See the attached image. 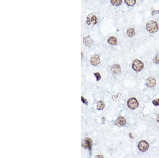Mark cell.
Masks as SVG:
<instances>
[{"label": "cell", "instance_id": "obj_1", "mask_svg": "<svg viewBox=\"0 0 159 158\" xmlns=\"http://www.w3.org/2000/svg\"><path fill=\"white\" fill-rule=\"evenodd\" d=\"M146 29L151 34L155 33L158 30V25L155 20L149 21L146 25Z\"/></svg>", "mask_w": 159, "mask_h": 158}, {"label": "cell", "instance_id": "obj_2", "mask_svg": "<svg viewBox=\"0 0 159 158\" xmlns=\"http://www.w3.org/2000/svg\"><path fill=\"white\" fill-rule=\"evenodd\" d=\"M132 68L136 72L141 71L144 68V63L140 60L136 59L132 63Z\"/></svg>", "mask_w": 159, "mask_h": 158}, {"label": "cell", "instance_id": "obj_3", "mask_svg": "<svg viewBox=\"0 0 159 158\" xmlns=\"http://www.w3.org/2000/svg\"><path fill=\"white\" fill-rule=\"evenodd\" d=\"M127 106L128 108L131 110H135L139 106V103L137 100L135 98H130L127 101Z\"/></svg>", "mask_w": 159, "mask_h": 158}, {"label": "cell", "instance_id": "obj_4", "mask_svg": "<svg viewBox=\"0 0 159 158\" xmlns=\"http://www.w3.org/2000/svg\"><path fill=\"white\" fill-rule=\"evenodd\" d=\"M138 149L142 152H147L149 148V144L147 141L145 140H142L139 142L138 145Z\"/></svg>", "mask_w": 159, "mask_h": 158}, {"label": "cell", "instance_id": "obj_5", "mask_svg": "<svg viewBox=\"0 0 159 158\" xmlns=\"http://www.w3.org/2000/svg\"><path fill=\"white\" fill-rule=\"evenodd\" d=\"M97 22V18L95 15L91 14L88 15L87 19V23L88 25L91 26H94L96 25Z\"/></svg>", "mask_w": 159, "mask_h": 158}, {"label": "cell", "instance_id": "obj_6", "mask_svg": "<svg viewBox=\"0 0 159 158\" xmlns=\"http://www.w3.org/2000/svg\"><path fill=\"white\" fill-rule=\"evenodd\" d=\"M82 146L84 149L91 150L92 146V139L88 137L84 138L82 142Z\"/></svg>", "mask_w": 159, "mask_h": 158}, {"label": "cell", "instance_id": "obj_7", "mask_svg": "<svg viewBox=\"0 0 159 158\" xmlns=\"http://www.w3.org/2000/svg\"><path fill=\"white\" fill-rule=\"evenodd\" d=\"M115 124L119 127H124L126 124V120L124 117L120 116H119L115 120Z\"/></svg>", "mask_w": 159, "mask_h": 158}, {"label": "cell", "instance_id": "obj_8", "mask_svg": "<svg viewBox=\"0 0 159 158\" xmlns=\"http://www.w3.org/2000/svg\"><path fill=\"white\" fill-rule=\"evenodd\" d=\"M156 84V79L153 77H149L146 80L145 85L148 87L153 88L155 86Z\"/></svg>", "mask_w": 159, "mask_h": 158}, {"label": "cell", "instance_id": "obj_9", "mask_svg": "<svg viewBox=\"0 0 159 158\" xmlns=\"http://www.w3.org/2000/svg\"><path fill=\"white\" fill-rule=\"evenodd\" d=\"M90 62L92 65L97 66V65H99L101 62L100 56L98 54H95L92 56L90 58Z\"/></svg>", "mask_w": 159, "mask_h": 158}, {"label": "cell", "instance_id": "obj_10", "mask_svg": "<svg viewBox=\"0 0 159 158\" xmlns=\"http://www.w3.org/2000/svg\"><path fill=\"white\" fill-rule=\"evenodd\" d=\"M111 71L114 74H118L121 72V67L118 64H114L111 66Z\"/></svg>", "mask_w": 159, "mask_h": 158}, {"label": "cell", "instance_id": "obj_11", "mask_svg": "<svg viewBox=\"0 0 159 158\" xmlns=\"http://www.w3.org/2000/svg\"><path fill=\"white\" fill-rule=\"evenodd\" d=\"M83 43L84 44V45L87 46H88V47L91 46V45L93 43L92 39L91 38V37L89 36L85 37L83 38Z\"/></svg>", "mask_w": 159, "mask_h": 158}, {"label": "cell", "instance_id": "obj_12", "mask_svg": "<svg viewBox=\"0 0 159 158\" xmlns=\"http://www.w3.org/2000/svg\"><path fill=\"white\" fill-rule=\"evenodd\" d=\"M107 41H108V43L111 45H116L117 44V38L114 36H111V37H109Z\"/></svg>", "mask_w": 159, "mask_h": 158}, {"label": "cell", "instance_id": "obj_13", "mask_svg": "<svg viewBox=\"0 0 159 158\" xmlns=\"http://www.w3.org/2000/svg\"><path fill=\"white\" fill-rule=\"evenodd\" d=\"M135 31L134 28H130L127 31V35L129 37H132L135 35Z\"/></svg>", "mask_w": 159, "mask_h": 158}, {"label": "cell", "instance_id": "obj_14", "mask_svg": "<svg viewBox=\"0 0 159 158\" xmlns=\"http://www.w3.org/2000/svg\"><path fill=\"white\" fill-rule=\"evenodd\" d=\"M110 2L113 6L118 7L122 4L123 1L122 0H110Z\"/></svg>", "mask_w": 159, "mask_h": 158}, {"label": "cell", "instance_id": "obj_15", "mask_svg": "<svg viewBox=\"0 0 159 158\" xmlns=\"http://www.w3.org/2000/svg\"><path fill=\"white\" fill-rule=\"evenodd\" d=\"M125 3L129 7L134 6L136 2V0H124Z\"/></svg>", "mask_w": 159, "mask_h": 158}, {"label": "cell", "instance_id": "obj_16", "mask_svg": "<svg viewBox=\"0 0 159 158\" xmlns=\"http://www.w3.org/2000/svg\"><path fill=\"white\" fill-rule=\"evenodd\" d=\"M104 103L102 101H99L97 102V109L99 110H102L104 108Z\"/></svg>", "mask_w": 159, "mask_h": 158}, {"label": "cell", "instance_id": "obj_17", "mask_svg": "<svg viewBox=\"0 0 159 158\" xmlns=\"http://www.w3.org/2000/svg\"><path fill=\"white\" fill-rule=\"evenodd\" d=\"M153 62L156 64H159V55H156L155 56L153 59Z\"/></svg>", "mask_w": 159, "mask_h": 158}, {"label": "cell", "instance_id": "obj_18", "mask_svg": "<svg viewBox=\"0 0 159 158\" xmlns=\"http://www.w3.org/2000/svg\"><path fill=\"white\" fill-rule=\"evenodd\" d=\"M94 75L95 76V77L96 78V81L97 82L101 80V75L98 72H96L95 73H94Z\"/></svg>", "mask_w": 159, "mask_h": 158}, {"label": "cell", "instance_id": "obj_19", "mask_svg": "<svg viewBox=\"0 0 159 158\" xmlns=\"http://www.w3.org/2000/svg\"><path fill=\"white\" fill-rule=\"evenodd\" d=\"M152 103L155 107L159 106V99L153 100L152 101Z\"/></svg>", "mask_w": 159, "mask_h": 158}, {"label": "cell", "instance_id": "obj_20", "mask_svg": "<svg viewBox=\"0 0 159 158\" xmlns=\"http://www.w3.org/2000/svg\"><path fill=\"white\" fill-rule=\"evenodd\" d=\"M158 14H159V10H153L151 12V14L152 16H155Z\"/></svg>", "mask_w": 159, "mask_h": 158}, {"label": "cell", "instance_id": "obj_21", "mask_svg": "<svg viewBox=\"0 0 159 158\" xmlns=\"http://www.w3.org/2000/svg\"><path fill=\"white\" fill-rule=\"evenodd\" d=\"M81 100H82V102L84 103V104H85V105H88V101L84 98H83V96H82L81 97Z\"/></svg>", "mask_w": 159, "mask_h": 158}, {"label": "cell", "instance_id": "obj_22", "mask_svg": "<svg viewBox=\"0 0 159 158\" xmlns=\"http://www.w3.org/2000/svg\"><path fill=\"white\" fill-rule=\"evenodd\" d=\"M129 136L130 137V138H134V136H133V135H132V134L131 133H129Z\"/></svg>", "mask_w": 159, "mask_h": 158}, {"label": "cell", "instance_id": "obj_23", "mask_svg": "<svg viewBox=\"0 0 159 158\" xmlns=\"http://www.w3.org/2000/svg\"><path fill=\"white\" fill-rule=\"evenodd\" d=\"M156 121L159 124V114H158L156 117Z\"/></svg>", "mask_w": 159, "mask_h": 158}, {"label": "cell", "instance_id": "obj_24", "mask_svg": "<svg viewBox=\"0 0 159 158\" xmlns=\"http://www.w3.org/2000/svg\"><path fill=\"white\" fill-rule=\"evenodd\" d=\"M103 157V155H97L96 156V157Z\"/></svg>", "mask_w": 159, "mask_h": 158}]
</instances>
